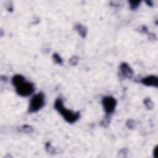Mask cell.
<instances>
[{"mask_svg": "<svg viewBox=\"0 0 158 158\" xmlns=\"http://www.w3.org/2000/svg\"><path fill=\"white\" fill-rule=\"evenodd\" d=\"M140 82L148 86H154L156 88L158 86V78L154 75H149L142 78Z\"/></svg>", "mask_w": 158, "mask_h": 158, "instance_id": "cell-5", "label": "cell"}, {"mask_svg": "<svg viewBox=\"0 0 158 158\" xmlns=\"http://www.w3.org/2000/svg\"><path fill=\"white\" fill-rule=\"evenodd\" d=\"M75 29L78 31V32L79 33V34L82 36V37H85L87 33V30L86 28L83 27V25H81V24H77L75 25Z\"/></svg>", "mask_w": 158, "mask_h": 158, "instance_id": "cell-7", "label": "cell"}, {"mask_svg": "<svg viewBox=\"0 0 158 158\" xmlns=\"http://www.w3.org/2000/svg\"><path fill=\"white\" fill-rule=\"evenodd\" d=\"M44 95L43 93L35 94L30 100L28 107V112L33 113L40 110L44 105Z\"/></svg>", "mask_w": 158, "mask_h": 158, "instance_id": "cell-3", "label": "cell"}, {"mask_svg": "<svg viewBox=\"0 0 158 158\" xmlns=\"http://www.w3.org/2000/svg\"><path fill=\"white\" fill-rule=\"evenodd\" d=\"M12 83L15 87L16 93L21 96H28L34 91V85L26 81L25 78L21 75H14L12 78Z\"/></svg>", "mask_w": 158, "mask_h": 158, "instance_id": "cell-1", "label": "cell"}, {"mask_svg": "<svg viewBox=\"0 0 158 158\" xmlns=\"http://www.w3.org/2000/svg\"><path fill=\"white\" fill-rule=\"evenodd\" d=\"M120 69L121 70V74L124 78H131L133 75V71L127 63H122Z\"/></svg>", "mask_w": 158, "mask_h": 158, "instance_id": "cell-6", "label": "cell"}, {"mask_svg": "<svg viewBox=\"0 0 158 158\" xmlns=\"http://www.w3.org/2000/svg\"><path fill=\"white\" fill-rule=\"evenodd\" d=\"M54 107L68 123H73L80 118V113L78 112H76L70 110H67L64 107L63 101L60 98H58L56 100Z\"/></svg>", "mask_w": 158, "mask_h": 158, "instance_id": "cell-2", "label": "cell"}, {"mask_svg": "<svg viewBox=\"0 0 158 158\" xmlns=\"http://www.w3.org/2000/svg\"><path fill=\"white\" fill-rule=\"evenodd\" d=\"M157 146H156V148H155V149H154V157L156 158V157H157Z\"/></svg>", "mask_w": 158, "mask_h": 158, "instance_id": "cell-11", "label": "cell"}, {"mask_svg": "<svg viewBox=\"0 0 158 158\" xmlns=\"http://www.w3.org/2000/svg\"><path fill=\"white\" fill-rule=\"evenodd\" d=\"M52 58L54 59V61L55 63L56 64H62V60L60 58V57L59 56V55L57 53H54L53 54L52 56Z\"/></svg>", "mask_w": 158, "mask_h": 158, "instance_id": "cell-8", "label": "cell"}, {"mask_svg": "<svg viewBox=\"0 0 158 158\" xmlns=\"http://www.w3.org/2000/svg\"><path fill=\"white\" fill-rule=\"evenodd\" d=\"M102 104L107 115H110L114 112L117 105V101L113 97L106 96L102 98Z\"/></svg>", "mask_w": 158, "mask_h": 158, "instance_id": "cell-4", "label": "cell"}, {"mask_svg": "<svg viewBox=\"0 0 158 158\" xmlns=\"http://www.w3.org/2000/svg\"><path fill=\"white\" fill-rule=\"evenodd\" d=\"M130 2V8L132 10H135L136 9L138 8V7L139 6V4L141 2V1H129Z\"/></svg>", "mask_w": 158, "mask_h": 158, "instance_id": "cell-9", "label": "cell"}, {"mask_svg": "<svg viewBox=\"0 0 158 158\" xmlns=\"http://www.w3.org/2000/svg\"><path fill=\"white\" fill-rule=\"evenodd\" d=\"M144 102V104L146 105V106L147 107V108H148V109H151L153 106L152 102L151 101V99L149 98L145 99Z\"/></svg>", "mask_w": 158, "mask_h": 158, "instance_id": "cell-10", "label": "cell"}]
</instances>
